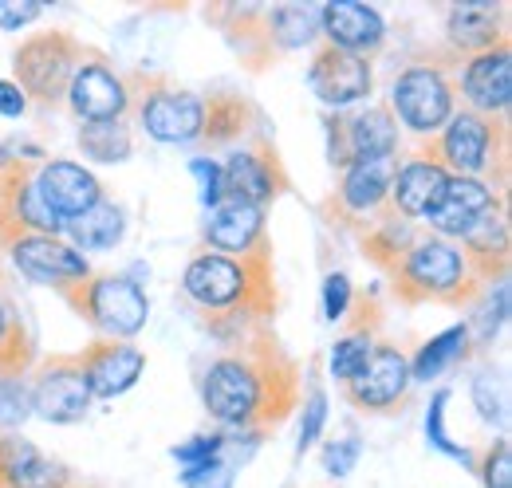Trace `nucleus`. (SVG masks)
Instances as JSON below:
<instances>
[{
    "instance_id": "1",
    "label": "nucleus",
    "mask_w": 512,
    "mask_h": 488,
    "mask_svg": "<svg viewBox=\"0 0 512 488\" xmlns=\"http://www.w3.org/2000/svg\"><path fill=\"white\" fill-rule=\"evenodd\" d=\"M201 402L225 426L272 429L300 406V366L268 327H253L205 370Z\"/></svg>"
},
{
    "instance_id": "2",
    "label": "nucleus",
    "mask_w": 512,
    "mask_h": 488,
    "mask_svg": "<svg viewBox=\"0 0 512 488\" xmlns=\"http://www.w3.org/2000/svg\"><path fill=\"white\" fill-rule=\"evenodd\" d=\"M182 288L193 304L209 315V323L221 335L241 339L245 331L264 327L280 307L272 241L264 237L241 256L213 252V248L193 252L186 276H182Z\"/></svg>"
},
{
    "instance_id": "3",
    "label": "nucleus",
    "mask_w": 512,
    "mask_h": 488,
    "mask_svg": "<svg viewBox=\"0 0 512 488\" xmlns=\"http://www.w3.org/2000/svg\"><path fill=\"white\" fill-rule=\"evenodd\" d=\"M422 162L446 170L449 178H481V174H509V115H477V111H453V119L422 142Z\"/></svg>"
},
{
    "instance_id": "4",
    "label": "nucleus",
    "mask_w": 512,
    "mask_h": 488,
    "mask_svg": "<svg viewBox=\"0 0 512 488\" xmlns=\"http://www.w3.org/2000/svg\"><path fill=\"white\" fill-rule=\"evenodd\" d=\"M394 296L402 304H473L485 288L473 280L461 248L442 237H430V241H418L394 268Z\"/></svg>"
},
{
    "instance_id": "5",
    "label": "nucleus",
    "mask_w": 512,
    "mask_h": 488,
    "mask_svg": "<svg viewBox=\"0 0 512 488\" xmlns=\"http://www.w3.org/2000/svg\"><path fill=\"white\" fill-rule=\"evenodd\" d=\"M60 300H64L87 327L99 331V339H134L146 319H150V304L146 292L115 272H87L79 280H64L56 284Z\"/></svg>"
},
{
    "instance_id": "6",
    "label": "nucleus",
    "mask_w": 512,
    "mask_h": 488,
    "mask_svg": "<svg viewBox=\"0 0 512 488\" xmlns=\"http://www.w3.org/2000/svg\"><path fill=\"white\" fill-rule=\"evenodd\" d=\"M127 95L138 126L154 142H197L201 134V95L178 87L158 71H130Z\"/></svg>"
},
{
    "instance_id": "7",
    "label": "nucleus",
    "mask_w": 512,
    "mask_h": 488,
    "mask_svg": "<svg viewBox=\"0 0 512 488\" xmlns=\"http://www.w3.org/2000/svg\"><path fill=\"white\" fill-rule=\"evenodd\" d=\"M79 56H83V44L75 36H67L60 28L36 32V36L20 40L12 52L16 87L24 91V99H32L40 107H60L67 99V83L75 75Z\"/></svg>"
},
{
    "instance_id": "8",
    "label": "nucleus",
    "mask_w": 512,
    "mask_h": 488,
    "mask_svg": "<svg viewBox=\"0 0 512 488\" xmlns=\"http://www.w3.org/2000/svg\"><path fill=\"white\" fill-rule=\"evenodd\" d=\"M453 103H457V83L438 63L406 67L394 79V91H390V115L422 138L438 134L453 119Z\"/></svg>"
},
{
    "instance_id": "9",
    "label": "nucleus",
    "mask_w": 512,
    "mask_h": 488,
    "mask_svg": "<svg viewBox=\"0 0 512 488\" xmlns=\"http://www.w3.org/2000/svg\"><path fill=\"white\" fill-rule=\"evenodd\" d=\"M64 221L44 205L36 166L24 158H0V244L12 248L24 237H56Z\"/></svg>"
},
{
    "instance_id": "10",
    "label": "nucleus",
    "mask_w": 512,
    "mask_h": 488,
    "mask_svg": "<svg viewBox=\"0 0 512 488\" xmlns=\"http://www.w3.org/2000/svg\"><path fill=\"white\" fill-rule=\"evenodd\" d=\"M67 107L79 122H115L130 111L127 79L115 71V63L95 48H83L75 63V75L67 83Z\"/></svg>"
},
{
    "instance_id": "11",
    "label": "nucleus",
    "mask_w": 512,
    "mask_h": 488,
    "mask_svg": "<svg viewBox=\"0 0 512 488\" xmlns=\"http://www.w3.org/2000/svg\"><path fill=\"white\" fill-rule=\"evenodd\" d=\"M28 398H32V410L52 426L83 422L91 410V390H87V378L79 370V359L75 355L44 359L28 382Z\"/></svg>"
},
{
    "instance_id": "12",
    "label": "nucleus",
    "mask_w": 512,
    "mask_h": 488,
    "mask_svg": "<svg viewBox=\"0 0 512 488\" xmlns=\"http://www.w3.org/2000/svg\"><path fill=\"white\" fill-rule=\"evenodd\" d=\"M327 130H331V162L339 170L367 158H390L398 146V119L390 115L386 103H371L355 115L331 119Z\"/></svg>"
},
{
    "instance_id": "13",
    "label": "nucleus",
    "mask_w": 512,
    "mask_h": 488,
    "mask_svg": "<svg viewBox=\"0 0 512 488\" xmlns=\"http://www.w3.org/2000/svg\"><path fill=\"white\" fill-rule=\"evenodd\" d=\"M288 185L280 154L272 150V142H253L237 154H229L221 162V197L217 201H237V205H256L264 209L272 197H280V189Z\"/></svg>"
},
{
    "instance_id": "14",
    "label": "nucleus",
    "mask_w": 512,
    "mask_h": 488,
    "mask_svg": "<svg viewBox=\"0 0 512 488\" xmlns=\"http://www.w3.org/2000/svg\"><path fill=\"white\" fill-rule=\"evenodd\" d=\"M410 390V359L394 343H375L367 363L355 370L351 382H343V394L355 410L386 414L394 410Z\"/></svg>"
},
{
    "instance_id": "15",
    "label": "nucleus",
    "mask_w": 512,
    "mask_h": 488,
    "mask_svg": "<svg viewBox=\"0 0 512 488\" xmlns=\"http://www.w3.org/2000/svg\"><path fill=\"white\" fill-rule=\"evenodd\" d=\"M79 370L87 378L91 398H119L142 378L146 355L127 339H91L79 355Z\"/></svg>"
},
{
    "instance_id": "16",
    "label": "nucleus",
    "mask_w": 512,
    "mask_h": 488,
    "mask_svg": "<svg viewBox=\"0 0 512 488\" xmlns=\"http://www.w3.org/2000/svg\"><path fill=\"white\" fill-rule=\"evenodd\" d=\"M308 83L327 107H351L371 95L375 75H371V60L320 44L312 56V67H308Z\"/></svg>"
},
{
    "instance_id": "17",
    "label": "nucleus",
    "mask_w": 512,
    "mask_h": 488,
    "mask_svg": "<svg viewBox=\"0 0 512 488\" xmlns=\"http://www.w3.org/2000/svg\"><path fill=\"white\" fill-rule=\"evenodd\" d=\"M461 248L473 280L481 288H493L505 284V272H509V213H505V201H497L485 217H477L461 241H453Z\"/></svg>"
},
{
    "instance_id": "18",
    "label": "nucleus",
    "mask_w": 512,
    "mask_h": 488,
    "mask_svg": "<svg viewBox=\"0 0 512 488\" xmlns=\"http://www.w3.org/2000/svg\"><path fill=\"white\" fill-rule=\"evenodd\" d=\"M461 91H465V103L469 111L477 115H509L512 103V52L509 44H497L481 56H469L465 71H461Z\"/></svg>"
},
{
    "instance_id": "19",
    "label": "nucleus",
    "mask_w": 512,
    "mask_h": 488,
    "mask_svg": "<svg viewBox=\"0 0 512 488\" xmlns=\"http://www.w3.org/2000/svg\"><path fill=\"white\" fill-rule=\"evenodd\" d=\"M320 28H323V44L339 48V52H351V56H363L371 60L386 40V24L383 16L359 0H331L320 8Z\"/></svg>"
},
{
    "instance_id": "20",
    "label": "nucleus",
    "mask_w": 512,
    "mask_h": 488,
    "mask_svg": "<svg viewBox=\"0 0 512 488\" xmlns=\"http://www.w3.org/2000/svg\"><path fill=\"white\" fill-rule=\"evenodd\" d=\"M497 201H505V197H497L493 185L485 182V178H446V189H442L438 205L426 213V221H430L434 237H442V241H461L465 229H469L477 217H485Z\"/></svg>"
},
{
    "instance_id": "21",
    "label": "nucleus",
    "mask_w": 512,
    "mask_h": 488,
    "mask_svg": "<svg viewBox=\"0 0 512 488\" xmlns=\"http://www.w3.org/2000/svg\"><path fill=\"white\" fill-rule=\"evenodd\" d=\"M36 185H40L44 205H48L60 221L87 213L91 205H99V201L107 197L103 182H99L91 170H83L79 162H67V158H52V162L36 174Z\"/></svg>"
},
{
    "instance_id": "22",
    "label": "nucleus",
    "mask_w": 512,
    "mask_h": 488,
    "mask_svg": "<svg viewBox=\"0 0 512 488\" xmlns=\"http://www.w3.org/2000/svg\"><path fill=\"white\" fill-rule=\"evenodd\" d=\"M8 256H12V264L28 276V280H36V284H64V280H79V276H87V272H95L91 264H87V256H79L71 244H64L60 237H24V241H16L8 248Z\"/></svg>"
},
{
    "instance_id": "23",
    "label": "nucleus",
    "mask_w": 512,
    "mask_h": 488,
    "mask_svg": "<svg viewBox=\"0 0 512 488\" xmlns=\"http://www.w3.org/2000/svg\"><path fill=\"white\" fill-rule=\"evenodd\" d=\"M0 488H75L60 461L44 457L32 441L4 433L0 437Z\"/></svg>"
},
{
    "instance_id": "24",
    "label": "nucleus",
    "mask_w": 512,
    "mask_h": 488,
    "mask_svg": "<svg viewBox=\"0 0 512 488\" xmlns=\"http://www.w3.org/2000/svg\"><path fill=\"white\" fill-rule=\"evenodd\" d=\"M390 178H394V154H390V158H367V162L347 166L331 209H339V213H347V217H355V221L375 217L386 205Z\"/></svg>"
},
{
    "instance_id": "25",
    "label": "nucleus",
    "mask_w": 512,
    "mask_h": 488,
    "mask_svg": "<svg viewBox=\"0 0 512 488\" xmlns=\"http://www.w3.org/2000/svg\"><path fill=\"white\" fill-rule=\"evenodd\" d=\"M446 178V170H438V166H430L422 158H410V162L394 166V178H390V189H386V209H394L406 221L426 217L438 205Z\"/></svg>"
},
{
    "instance_id": "26",
    "label": "nucleus",
    "mask_w": 512,
    "mask_h": 488,
    "mask_svg": "<svg viewBox=\"0 0 512 488\" xmlns=\"http://www.w3.org/2000/svg\"><path fill=\"white\" fill-rule=\"evenodd\" d=\"M446 36L461 56H481V52H489L497 44H509V36H505V8H497L489 0L457 4L446 20Z\"/></svg>"
},
{
    "instance_id": "27",
    "label": "nucleus",
    "mask_w": 512,
    "mask_h": 488,
    "mask_svg": "<svg viewBox=\"0 0 512 488\" xmlns=\"http://www.w3.org/2000/svg\"><path fill=\"white\" fill-rule=\"evenodd\" d=\"M264 209L256 205H237V201H217L205 225V244L213 252H229L241 256L249 252L256 241H264Z\"/></svg>"
},
{
    "instance_id": "28",
    "label": "nucleus",
    "mask_w": 512,
    "mask_h": 488,
    "mask_svg": "<svg viewBox=\"0 0 512 488\" xmlns=\"http://www.w3.org/2000/svg\"><path fill=\"white\" fill-rule=\"evenodd\" d=\"M256 111L253 103L237 91H213L209 99H201V134L197 142H205L209 150L213 146H229L237 138H245L253 130Z\"/></svg>"
},
{
    "instance_id": "29",
    "label": "nucleus",
    "mask_w": 512,
    "mask_h": 488,
    "mask_svg": "<svg viewBox=\"0 0 512 488\" xmlns=\"http://www.w3.org/2000/svg\"><path fill=\"white\" fill-rule=\"evenodd\" d=\"M414 221H406V217H398L394 209H379L375 217H367V233H363V248H367V256L379 264V268H394L410 248H414Z\"/></svg>"
},
{
    "instance_id": "30",
    "label": "nucleus",
    "mask_w": 512,
    "mask_h": 488,
    "mask_svg": "<svg viewBox=\"0 0 512 488\" xmlns=\"http://www.w3.org/2000/svg\"><path fill=\"white\" fill-rule=\"evenodd\" d=\"M359 323L331 347V374L339 378V382H351L355 378V370L367 363V355H371V347L379 343L375 339V327H379V304L375 300H363L359 304Z\"/></svg>"
},
{
    "instance_id": "31",
    "label": "nucleus",
    "mask_w": 512,
    "mask_h": 488,
    "mask_svg": "<svg viewBox=\"0 0 512 488\" xmlns=\"http://www.w3.org/2000/svg\"><path fill=\"white\" fill-rule=\"evenodd\" d=\"M264 32H268L272 52L300 48V44L316 40V32H320V8H308V4L272 8V12H264Z\"/></svg>"
},
{
    "instance_id": "32",
    "label": "nucleus",
    "mask_w": 512,
    "mask_h": 488,
    "mask_svg": "<svg viewBox=\"0 0 512 488\" xmlns=\"http://www.w3.org/2000/svg\"><path fill=\"white\" fill-rule=\"evenodd\" d=\"M64 233L79 244V248H115V244L123 241V209L103 197V201L91 205L87 213L67 217Z\"/></svg>"
},
{
    "instance_id": "33",
    "label": "nucleus",
    "mask_w": 512,
    "mask_h": 488,
    "mask_svg": "<svg viewBox=\"0 0 512 488\" xmlns=\"http://www.w3.org/2000/svg\"><path fill=\"white\" fill-rule=\"evenodd\" d=\"M79 150H83V158H91V162H103V166L127 162L130 150H134L127 119L79 122Z\"/></svg>"
},
{
    "instance_id": "34",
    "label": "nucleus",
    "mask_w": 512,
    "mask_h": 488,
    "mask_svg": "<svg viewBox=\"0 0 512 488\" xmlns=\"http://www.w3.org/2000/svg\"><path fill=\"white\" fill-rule=\"evenodd\" d=\"M32 366V335L16 307L0 296V378H24Z\"/></svg>"
},
{
    "instance_id": "35",
    "label": "nucleus",
    "mask_w": 512,
    "mask_h": 488,
    "mask_svg": "<svg viewBox=\"0 0 512 488\" xmlns=\"http://www.w3.org/2000/svg\"><path fill=\"white\" fill-rule=\"evenodd\" d=\"M465 343H469V327H465V323H457V327L442 331L438 339H430V343L418 351V359L410 363V382H430L434 374H442V366L453 363V359L465 351Z\"/></svg>"
},
{
    "instance_id": "36",
    "label": "nucleus",
    "mask_w": 512,
    "mask_h": 488,
    "mask_svg": "<svg viewBox=\"0 0 512 488\" xmlns=\"http://www.w3.org/2000/svg\"><path fill=\"white\" fill-rule=\"evenodd\" d=\"M32 410L24 378H0V426H20Z\"/></svg>"
},
{
    "instance_id": "37",
    "label": "nucleus",
    "mask_w": 512,
    "mask_h": 488,
    "mask_svg": "<svg viewBox=\"0 0 512 488\" xmlns=\"http://www.w3.org/2000/svg\"><path fill=\"white\" fill-rule=\"evenodd\" d=\"M485 488H512V453L509 441H497L485 457Z\"/></svg>"
},
{
    "instance_id": "38",
    "label": "nucleus",
    "mask_w": 512,
    "mask_h": 488,
    "mask_svg": "<svg viewBox=\"0 0 512 488\" xmlns=\"http://www.w3.org/2000/svg\"><path fill=\"white\" fill-rule=\"evenodd\" d=\"M347 304H351V280L343 272L327 276V284H323V315L335 323V319H343Z\"/></svg>"
},
{
    "instance_id": "39",
    "label": "nucleus",
    "mask_w": 512,
    "mask_h": 488,
    "mask_svg": "<svg viewBox=\"0 0 512 488\" xmlns=\"http://www.w3.org/2000/svg\"><path fill=\"white\" fill-rule=\"evenodd\" d=\"M44 12V4L40 0H0V28H24V24H32L36 16Z\"/></svg>"
},
{
    "instance_id": "40",
    "label": "nucleus",
    "mask_w": 512,
    "mask_h": 488,
    "mask_svg": "<svg viewBox=\"0 0 512 488\" xmlns=\"http://www.w3.org/2000/svg\"><path fill=\"white\" fill-rule=\"evenodd\" d=\"M190 170L197 174V182H201V201L213 209V205H217V197H221V162L197 158Z\"/></svg>"
},
{
    "instance_id": "41",
    "label": "nucleus",
    "mask_w": 512,
    "mask_h": 488,
    "mask_svg": "<svg viewBox=\"0 0 512 488\" xmlns=\"http://www.w3.org/2000/svg\"><path fill=\"white\" fill-rule=\"evenodd\" d=\"M217 449H221V437H193L190 445H178L174 457L182 465H205V461H217Z\"/></svg>"
},
{
    "instance_id": "42",
    "label": "nucleus",
    "mask_w": 512,
    "mask_h": 488,
    "mask_svg": "<svg viewBox=\"0 0 512 488\" xmlns=\"http://www.w3.org/2000/svg\"><path fill=\"white\" fill-rule=\"evenodd\" d=\"M355 457H359V441H339V445H331V449L323 453V465H327V473L347 477L351 465H355Z\"/></svg>"
},
{
    "instance_id": "43",
    "label": "nucleus",
    "mask_w": 512,
    "mask_h": 488,
    "mask_svg": "<svg viewBox=\"0 0 512 488\" xmlns=\"http://www.w3.org/2000/svg\"><path fill=\"white\" fill-rule=\"evenodd\" d=\"M442 410H446V394H438V398H434V410H430V418H426V433H430V441H434L442 453H449V457H461V449L449 441L446 429H442Z\"/></svg>"
},
{
    "instance_id": "44",
    "label": "nucleus",
    "mask_w": 512,
    "mask_h": 488,
    "mask_svg": "<svg viewBox=\"0 0 512 488\" xmlns=\"http://www.w3.org/2000/svg\"><path fill=\"white\" fill-rule=\"evenodd\" d=\"M323 418H327V398L316 390V394L308 398V418H304V429H300V445H304V449L316 441V433L323 429Z\"/></svg>"
},
{
    "instance_id": "45",
    "label": "nucleus",
    "mask_w": 512,
    "mask_h": 488,
    "mask_svg": "<svg viewBox=\"0 0 512 488\" xmlns=\"http://www.w3.org/2000/svg\"><path fill=\"white\" fill-rule=\"evenodd\" d=\"M24 111H28L24 91H20L12 79H0V115H4V119H16V115H24Z\"/></svg>"
},
{
    "instance_id": "46",
    "label": "nucleus",
    "mask_w": 512,
    "mask_h": 488,
    "mask_svg": "<svg viewBox=\"0 0 512 488\" xmlns=\"http://www.w3.org/2000/svg\"><path fill=\"white\" fill-rule=\"evenodd\" d=\"M75 488H79V485H75Z\"/></svg>"
}]
</instances>
